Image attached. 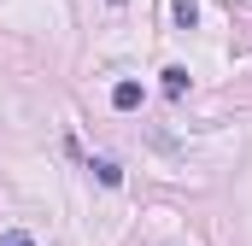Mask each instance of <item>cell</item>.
<instances>
[{
  "label": "cell",
  "instance_id": "1",
  "mask_svg": "<svg viewBox=\"0 0 252 246\" xmlns=\"http://www.w3.org/2000/svg\"><path fill=\"white\" fill-rule=\"evenodd\" d=\"M88 170H94L100 187H124V164H118V158H88Z\"/></svg>",
  "mask_w": 252,
  "mask_h": 246
},
{
  "label": "cell",
  "instance_id": "2",
  "mask_svg": "<svg viewBox=\"0 0 252 246\" xmlns=\"http://www.w3.org/2000/svg\"><path fill=\"white\" fill-rule=\"evenodd\" d=\"M112 106H118V112H135V106H141V82H118V88H112Z\"/></svg>",
  "mask_w": 252,
  "mask_h": 246
},
{
  "label": "cell",
  "instance_id": "3",
  "mask_svg": "<svg viewBox=\"0 0 252 246\" xmlns=\"http://www.w3.org/2000/svg\"><path fill=\"white\" fill-rule=\"evenodd\" d=\"M170 18H176L182 30H193V24H199V6H193V0H176V6H170Z\"/></svg>",
  "mask_w": 252,
  "mask_h": 246
},
{
  "label": "cell",
  "instance_id": "4",
  "mask_svg": "<svg viewBox=\"0 0 252 246\" xmlns=\"http://www.w3.org/2000/svg\"><path fill=\"white\" fill-rule=\"evenodd\" d=\"M188 88V70L182 64H164V94H182Z\"/></svg>",
  "mask_w": 252,
  "mask_h": 246
},
{
  "label": "cell",
  "instance_id": "5",
  "mask_svg": "<svg viewBox=\"0 0 252 246\" xmlns=\"http://www.w3.org/2000/svg\"><path fill=\"white\" fill-rule=\"evenodd\" d=\"M0 246H35V241H30L24 229H6V235H0Z\"/></svg>",
  "mask_w": 252,
  "mask_h": 246
},
{
  "label": "cell",
  "instance_id": "6",
  "mask_svg": "<svg viewBox=\"0 0 252 246\" xmlns=\"http://www.w3.org/2000/svg\"><path fill=\"white\" fill-rule=\"evenodd\" d=\"M112 6H124V0H112Z\"/></svg>",
  "mask_w": 252,
  "mask_h": 246
}]
</instances>
